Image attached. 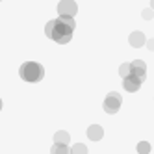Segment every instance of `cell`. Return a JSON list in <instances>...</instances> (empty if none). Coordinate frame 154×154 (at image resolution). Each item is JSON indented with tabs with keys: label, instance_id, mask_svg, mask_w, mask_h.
I'll list each match as a JSON object with an SVG mask.
<instances>
[{
	"label": "cell",
	"instance_id": "cell-3",
	"mask_svg": "<svg viewBox=\"0 0 154 154\" xmlns=\"http://www.w3.org/2000/svg\"><path fill=\"white\" fill-rule=\"evenodd\" d=\"M121 104H123V97H121V93L109 91L106 95V98H104V102H102V108H104L106 113L113 115V113H117L119 109H121Z\"/></svg>",
	"mask_w": 154,
	"mask_h": 154
},
{
	"label": "cell",
	"instance_id": "cell-7",
	"mask_svg": "<svg viewBox=\"0 0 154 154\" xmlns=\"http://www.w3.org/2000/svg\"><path fill=\"white\" fill-rule=\"evenodd\" d=\"M87 137H89L91 141H100L104 137V128L100 125H89V128H87Z\"/></svg>",
	"mask_w": 154,
	"mask_h": 154
},
{
	"label": "cell",
	"instance_id": "cell-8",
	"mask_svg": "<svg viewBox=\"0 0 154 154\" xmlns=\"http://www.w3.org/2000/svg\"><path fill=\"white\" fill-rule=\"evenodd\" d=\"M123 87L128 93H136L141 87V82L137 78H134V76H128V78H123Z\"/></svg>",
	"mask_w": 154,
	"mask_h": 154
},
{
	"label": "cell",
	"instance_id": "cell-12",
	"mask_svg": "<svg viewBox=\"0 0 154 154\" xmlns=\"http://www.w3.org/2000/svg\"><path fill=\"white\" fill-rule=\"evenodd\" d=\"M71 154H87V147L84 143H74L71 147Z\"/></svg>",
	"mask_w": 154,
	"mask_h": 154
},
{
	"label": "cell",
	"instance_id": "cell-17",
	"mask_svg": "<svg viewBox=\"0 0 154 154\" xmlns=\"http://www.w3.org/2000/svg\"><path fill=\"white\" fill-rule=\"evenodd\" d=\"M2 106H4V104H2V98H0V109H2Z\"/></svg>",
	"mask_w": 154,
	"mask_h": 154
},
{
	"label": "cell",
	"instance_id": "cell-5",
	"mask_svg": "<svg viewBox=\"0 0 154 154\" xmlns=\"http://www.w3.org/2000/svg\"><path fill=\"white\" fill-rule=\"evenodd\" d=\"M78 13V6L74 0H60L58 2V15H65V17H74Z\"/></svg>",
	"mask_w": 154,
	"mask_h": 154
},
{
	"label": "cell",
	"instance_id": "cell-1",
	"mask_svg": "<svg viewBox=\"0 0 154 154\" xmlns=\"http://www.w3.org/2000/svg\"><path fill=\"white\" fill-rule=\"evenodd\" d=\"M76 28V20L74 17H65L60 15L58 19H52L45 26V34L48 39L60 43V45H67L72 39V32Z\"/></svg>",
	"mask_w": 154,
	"mask_h": 154
},
{
	"label": "cell",
	"instance_id": "cell-14",
	"mask_svg": "<svg viewBox=\"0 0 154 154\" xmlns=\"http://www.w3.org/2000/svg\"><path fill=\"white\" fill-rule=\"evenodd\" d=\"M141 17L145 19V20H150V19H154V9L152 8H145L141 11Z\"/></svg>",
	"mask_w": 154,
	"mask_h": 154
},
{
	"label": "cell",
	"instance_id": "cell-11",
	"mask_svg": "<svg viewBox=\"0 0 154 154\" xmlns=\"http://www.w3.org/2000/svg\"><path fill=\"white\" fill-rule=\"evenodd\" d=\"M152 147H150V143L149 141H139L137 143V152L139 154H150Z\"/></svg>",
	"mask_w": 154,
	"mask_h": 154
},
{
	"label": "cell",
	"instance_id": "cell-10",
	"mask_svg": "<svg viewBox=\"0 0 154 154\" xmlns=\"http://www.w3.org/2000/svg\"><path fill=\"white\" fill-rule=\"evenodd\" d=\"M50 154H71V149H69V145H60V143H54L52 149H50Z\"/></svg>",
	"mask_w": 154,
	"mask_h": 154
},
{
	"label": "cell",
	"instance_id": "cell-13",
	"mask_svg": "<svg viewBox=\"0 0 154 154\" xmlns=\"http://www.w3.org/2000/svg\"><path fill=\"white\" fill-rule=\"evenodd\" d=\"M119 76H121V78H128V76H130V61L123 63L119 67Z\"/></svg>",
	"mask_w": 154,
	"mask_h": 154
},
{
	"label": "cell",
	"instance_id": "cell-6",
	"mask_svg": "<svg viewBox=\"0 0 154 154\" xmlns=\"http://www.w3.org/2000/svg\"><path fill=\"white\" fill-rule=\"evenodd\" d=\"M128 43H130V47H134V48H141V47H145L147 37H145L143 32L136 30V32H132V34L128 35Z\"/></svg>",
	"mask_w": 154,
	"mask_h": 154
},
{
	"label": "cell",
	"instance_id": "cell-9",
	"mask_svg": "<svg viewBox=\"0 0 154 154\" xmlns=\"http://www.w3.org/2000/svg\"><path fill=\"white\" fill-rule=\"evenodd\" d=\"M69 141H71L69 132H65V130H58L56 134H54V143H60V145H69Z\"/></svg>",
	"mask_w": 154,
	"mask_h": 154
},
{
	"label": "cell",
	"instance_id": "cell-15",
	"mask_svg": "<svg viewBox=\"0 0 154 154\" xmlns=\"http://www.w3.org/2000/svg\"><path fill=\"white\" fill-rule=\"evenodd\" d=\"M145 45L149 47V50H154V39H149V41L145 43Z\"/></svg>",
	"mask_w": 154,
	"mask_h": 154
},
{
	"label": "cell",
	"instance_id": "cell-4",
	"mask_svg": "<svg viewBox=\"0 0 154 154\" xmlns=\"http://www.w3.org/2000/svg\"><path fill=\"white\" fill-rule=\"evenodd\" d=\"M130 76H134V78H137L143 84V80L147 78V65H145V61L143 60L130 61Z\"/></svg>",
	"mask_w": 154,
	"mask_h": 154
},
{
	"label": "cell",
	"instance_id": "cell-16",
	"mask_svg": "<svg viewBox=\"0 0 154 154\" xmlns=\"http://www.w3.org/2000/svg\"><path fill=\"white\" fill-rule=\"evenodd\" d=\"M150 8H152V9H154V0H150Z\"/></svg>",
	"mask_w": 154,
	"mask_h": 154
},
{
	"label": "cell",
	"instance_id": "cell-2",
	"mask_svg": "<svg viewBox=\"0 0 154 154\" xmlns=\"http://www.w3.org/2000/svg\"><path fill=\"white\" fill-rule=\"evenodd\" d=\"M19 74L24 82H30V84H35V82H41L43 76H45V69L43 65L37 63V61H24L19 69Z\"/></svg>",
	"mask_w": 154,
	"mask_h": 154
}]
</instances>
